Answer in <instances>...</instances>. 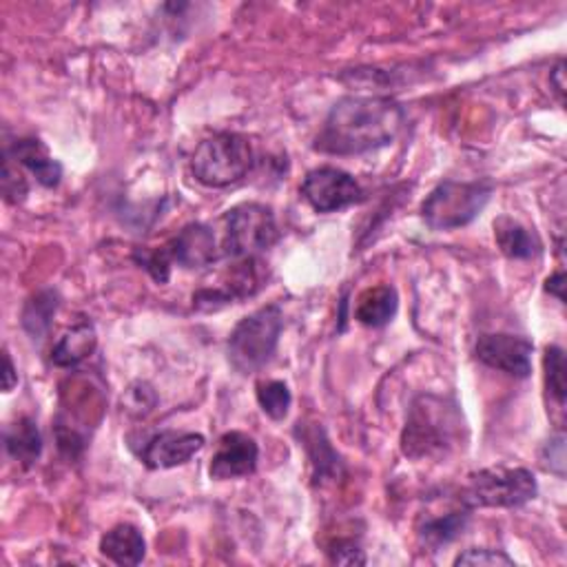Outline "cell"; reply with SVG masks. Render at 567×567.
<instances>
[{
	"label": "cell",
	"mask_w": 567,
	"mask_h": 567,
	"mask_svg": "<svg viewBox=\"0 0 567 567\" xmlns=\"http://www.w3.org/2000/svg\"><path fill=\"white\" fill-rule=\"evenodd\" d=\"M304 200L317 213H335L364 197L360 182L337 167L313 169L302 182Z\"/></svg>",
	"instance_id": "obj_8"
},
{
	"label": "cell",
	"mask_w": 567,
	"mask_h": 567,
	"mask_svg": "<svg viewBox=\"0 0 567 567\" xmlns=\"http://www.w3.org/2000/svg\"><path fill=\"white\" fill-rule=\"evenodd\" d=\"M532 341L508 333H487L476 339L474 354L487 369L526 379L532 373Z\"/></svg>",
	"instance_id": "obj_9"
},
{
	"label": "cell",
	"mask_w": 567,
	"mask_h": 567,
	"mask_svg": "<svg viewBox=\"0 0 567 567\" xmlns=\"http://www.w3.org/2000/svg\"><path fill=\"white\" fill-rule=\"evenodd\" d=\"M156 401H158V397H156L154 388H152L149 384H142V382L133 384V386L126 390L124 399H122L124 408H126L131 414H135V417H147V414L154 410Z\"/></svg>",
	"instance_id": "obj_25"
},
{
	"label": "cell",
	"mask_w": 567,
	"mask_h": 567,
	"mask_svg": "<svg viewBox=\"0 0 567 567\" xmlns=\"http://www.w3.org/2000/svg\"><path fill=\"white\" fill-rule=\"evenodd\" d=\"M284 328V313L277 304H268L244 317L229 339V362L242 373L251 375L264 369L277 350Z\"/></svg>",
	"instance_id": "obj_4"
},
{
	"label": "cell",
	"mask_w": 567,
	"mask_h": 567,
	"mask_svg": "<svg viewBox=\"0 0 567 567\" xmlns=\"http://www.w3.org/2000/svg\"><path fill=\"white\" fill-rule=\"evenodd\" d=\"M266 284V268L260 257L238 260L231 279L218 289H202L193 295V306L200 311H216L238 300L255 295Z\"/></svg>",
	"instance_id": "obj_10"
},
{
	"label": "cell",
	"mask_w": 567,
	"mask_h": 567,
	"mask_svg": "<svg viewBox=\"0 0 567 567\" xmlns=\"http://www.w3.org/2000/svg\"><path fill=\"white\" fill-rule=\"evenodd\" d=\"M135 262L149 270V275L158 281V284H167L169 281V275H171V257L167 253V246L165 249H156V251H135Z\"/></svg>",
	"instance_id": "obj_24"
},
{
	"label": "cell",
	"mask_w": 567,
	"mask_h": 567,
	"mask_svg": "<svg viewBox=\"0 0 567 567\" xmlns=\"http://www.w3.org/2000/svg\"><path fill=\"white\" fill-rule=\"evenodd\" d=\"M8 158H12L16 165L25 167L27 171H32L36 176V180L47 186L53 189L60 184L62 178V167L58 160H53L47 152V147L38 137H21L14 142V147L8 149Z\"/></svg>",
	"instance_id": "obj_14"
},
{
	"label": "cell",
	"mask_w": 567,
	"mask_h": 567,
	"mask_svg": "<svg viewBox=\"0 0 567 567\" xmlns=\"http://www.w3.org/2000/svg\"><path fill=\"white\" fill-rule=\"evenodd\" d=\"M257 403L275 421H281L289 414V408L293 403V395L289 386L284 382H260L257 384Z\"/></svg>",
	"instance_id": "obj_23"
},
{
	"label": "cell",
	"mask_w": 567,
	"mask_h": 567,
	"mask_svg": "<svg viewBox=\"0 0 567 567\" xmlns=\"http://www.w3.org/2000/svg\"><path fill=\"white\" fill-rule=\"evenodd\" d=\"M222 225V253L233 260L257 257L260 253L268 251L279 238L273 210L257 202H244L233 206L225 216Z\"/></svg>",
	"instance_id": "obj_7"
},
{
	"label": "cell",
	"mask_w": 567,
	"mask_h": 567,
	"mask_svg": "<svg viewBox=\"0 0 567 567\" xmlns=\"http://www.w3.org/2000/svg\"><path fill=\"white\" fill-rule=\"evenodd\" d=\"M204 444L206 442L202 435L167 431L149 439L140 457L152 470H169L189 463L204 448Z\"/></svg>",
	"instance_id": "obj_13"
},
{
	"label": "cell",
	"mask_w": 567,
	"mask_h": 567,
	"mask_svg": "<svg viewBox=\"0 0 567 567\" xmlns=\"http://www.w3.org/2000/svg\"><path fill=\"white\" fill-rule=\"evenodd\" d=\"M330 560L337 563V565H364L366 563V556H364V550L354 543V541H348V539H341L337 541L330 550Z\"/></svg>",
	"instance_id": "obj_29"
},
{
	"label": "cell",
	"mask_w": 567,
	"mask_h": 567,
	"mask_svg": "<svg viewBox=\"0 0 567 567\" xmlns=\"http://www.w3.org/2000/svg\"><path fill=\"white\" fill-rule=\"evenodd\" d=\"M541 461H543L545 470L554 472L560 479L565 476V437L563 435H556L545 444Z\"/></svg>",
	"instance_id": "obj_28"
},
{
	"label": "cell",
	"mask_w": 567,
	"mask_h": 567,
	"mask_svg": "<svg viewBox=\"0 0 567 567\" xmlns=\"http://www.w3.org/2000/svg\"><path fill=\"white\" fill-rule=\"evenodd\" d=\"M563 289H565V273H563V270H558V273H554L552 277H547L545 291H547L550 295H554L558 302H565Z\"/></svg>",
	"instance_id": "obj_30"
},
{
	"label": "cell",
	"mask_w": 567,
	"mask_h": 567,
	"mask_svg": "<svg viewBox=\"0 0 567 567\" xmlns=\"http://www.w3.org/2000/svg\"><path fill=\"white\" fill-rule=\"evenodd\" d=\"M29 191V184L25 176L21 173L19 165L5 156V167H3V193L8 202H23Z\"/></svg>",
	"instance_id": "obj_26"
},
{
	"label": "cell",
	"mask_w": 567,
	"mask_h": 567,
	"mask_svg": "<svg viewBox=\"0 0 567 567\" xmlns=\"http://www.w3.org/2000/svg\"><path fill=\"white\" fill-rule=\"evenodd\" d=\"M100 552L118 565H140L147 554V543L135 526L120 523L100 539Z\"/></svg>",
	"instance_id": "obj_16"
},
{
	"label": "cell",
	"mask_w": 567,
	"mask_h": 567,
	"mask_svg": "<svg viewBox=\"0 0 567 567\" xmlns=\"http://www.w3.org/2000/svg\"><path fill=\"white\" fill-rule=\"evenodd\" d=\"M167 253L171 262L180 264L182 268L195 270L210 266L213 262H218L222 255V246L218 244L216 233L210 231L206 225H186L169 244Z\"/></svg>",
	"instance_id": "obj_12"
},
{
	"label": "cell",
	"mask_w": 567,
	"mask_h": 567,
	"mask_svg": "<svg viewBox=\"0 0 567 567\" xmlns=\"http://www.w3.org/2000/svg\"><path fill=\"white\" fill-rule=\"evenodd\" d=\"M492 197L487 182H442L421 204V216L435 231H453L470 225Z\"/></svg>",
	"instance_id": "obj_6"
},
{
	"label": "cell",
	"mask_w": 567,
	"mask_h": 567,
	"mask_svg": "<svg viewBox=\"0 0 567 567\" xmlns=\"http://www.w3.org/2000/svg\"><path fill=\"white\" fill-rule=\"evenodd\" d=\"M545 369V388L550 399L563 408L565 406V393H567V373H565V352L558 346H550L543 358Z\"/></svg>",
	"instance_id": "obj_22"
},
{
	"label": "cell",
	"mask_w": 567,
	"mask_h": 567,
	"mask_svg": "<svg viewBox=\"0 0 567 567\" xmlns=\"http://www.w3.org/2000/svg\"><path fill=\"white\" fill-rule=\"evenodd\" d=\"M461 417L455 406L435 395L419 397L408 414L401 450L410 459L446 455L459 435Z\"/></svg>",
	"instance_id": "obj_2"
},
{
	"label": "cell",
	"mask_w": 567,
	"mask_h": 567,
	"mask_svg": "<svg viewBox=\"0 0 567 567\" xmlns=\"http://www.w3.org/2000/svg\"><path fill=\"white\" fill-rule=\"evenodd\" d=\"M3 390L10 393L16 384H19V375H16V369H14V362L10 358V352H5V373H3Z\"/></svg>",
	"instance_id": "obj_32"
},
{
	"label": "cell",
	"mask_w": 567,
	"mask_h": 567,
	"mask_svg": "<svg viewBox=\"0 0 567 567\" xmlns=\"http://www.w3.org/2000/svg\"><path fill=\"white\" fill-rule=\"evenodd\" d=\"M397 306H399L397 291L393 287H388V284H382V287L366 289L358 298V306H354V319L364 326L379 328V326H386L397 315Z\"/></svg>",
	"instance_id": "obj_17"
},
{
	"label": "cell",
	"mask_w": 567,
	"mask_h": 567,
	"mask_svg": "<svg viewBox=\"0 0 567 567\" xmlns=\"http://www.w3.org/2000/svg\"><path fill=\"white\" fill-rule=\"evenodd\" d=\"M406 111L384 96H346L330 109L315 149L328 156H360L382 149L401 133Z\"/></svg>",
	"instance_id": "obj_1"
},
{
	"label": "cell",
	"mask_w": 567,
	"mask_h": 567,
	"mask_svg": "<svg viewBox=\"0 0 567 567\" xmlns=\"http://www.w3.org/2000/svg\"><path fill=\"white\" fill-rule=\"evenodd\" d=\"M468 519H470V515L466 510H457V512H448L444 517L431 519L419 528V539L425 547L439 550V547L453 543L466 530Z\"/></svg>",
	"instance_id": "obj_20"
},
{
	"label": "cell",
	"mask_w": 567,
	"mask_h": 567,
	"mask_svg": "<svg viewBox=\"0 0 567 567\" xmlns=\"http://www.w3.org/2000/svg\"><path fill=\"white\" fill-rule=\"evenodd\" d=\"M455 565H515V560L502 550H468L455 558Z\"/></svg>",
	"instance_id": "obj_27"
},
{
	"label": "cell",
	"mask_w": 567,
	"mask_h": 567,
	"mask_svg": "<svg viewBox=\"0 0 567 567\" xmlns=\"http://www.w3.org/2000/svg\"><path fill=\"white\" fill-rule=\"evenodd\" d=\"M260 459V448L253 437L246 433H227L220 444L216 455L210 459L208 466V476L216 481H231V479H242L255 472Z\"/></svg>",
	"instance_id": "obj_11"
},
{
	"label": "cell",
	"mask_w": 567,
	"mask_h": 567,
	"mask_svg": "<svg viewBox=\"0 0 567 567\" xmlns=\"http://www.w3.org/2000/svg\"><path fill=\"white\" fill-rule=\"evenodd\" d=\"M253 169V149L249 137L240 133H216L200 142L191 158V171L197 182L210 189H225L242 182Z\"/></svg>",
	"instance_id": "obj_3"
},
{
	"label": "cell",
	"mask_w": 567,
	"mask_h": 567,
	"mask_svg": "<svg viewBox=\"0 0 567 567\" xmlns=\"http://www.w3.org/2000/svg\"><path fill=\"white\" fill-rule=\"evenodd\" d=\"M563 60H558L556 62V67L550 71V85L554 87V92H556V98H558V102L563 105V94H565V81H563V74H565V71H563Z\"/></svg>",
	"instance_id": "obj_31"
},
{
	"label": "cell",
	"mask_w": 567,
	"mask_h": 567,
	"mask_svg": "<svg viewBox=\"0 0 567 567\" xmlns=\"http://www.w3.org/2000/svg\"><path fill=\"white\" fill-rule=\"evenodd\" d=\"M494 240L510 260H530L541 249L539 240L523 225L510 218H499L494 222Z\"/></svg>",
	"instance_id": "obj_19"
},
{
	"label": "cell",
	"mask_w": 567,
	"mask_h": 567,
	"mask_svg": "<svg viewBox=\"0 0 567 567\" xmlns=\"http://www.w3.org/2000/svg\"><path fill=\"white\" fill-rule=\"evenodd\" d=\"M58 311V293L56 291H40L32 295L23 311V328L32 335V339H43L49 330L51 319Z\"/></svg>",
	"instance_id": "obj_21"
},
{
	"label": "cell",
	"mask_w": 567,
	"mask_h": 567,
	"mask_svg": "<svg viewBox=\"0 0 567 567\" xmlns=\"http://www.w3.org/2000/svg\"><path fill=\"white\" fill-rule=\"evenodd\" d=\"M536 479L528 468L494 466L470 474L461 504L466 508H521L536 496Z\"/></svg>",
	"instance_id": "obj_5"
},
{
	"label": "cell",
	"mask_w": 567,
	"mask_h": 567,
	"mask_svg": "<svg viewBox=\"0 0 567 567\" xmlns=\"http://www.w3.org/2000/svg\"><path fill=\"white\" fill-rule=\"evenodd\" d=\"M98 346V335L92 322H81L71 326L51 348V362L58 369H74L87 358Z\"/></svg>",
	"instance_id": "obj_15"
},
{
	"label": "cell",
	"mask_w": 567,
	"mask_h": 567,
	"mask_svg": "<svg viewBox=\"0 0 567 567\" xmlns=\"http://www.w3.org/2000/svg\"><path fill=\"white\" fill-rule=\"evenodd\" d=\"M5 448L8 455L23 463L25 468L34 466L43 453V439H40V431L38 423L29 417H21L16 419L10 429L5 431Z\"/></svg>",
	"instance_id": "obj_18"
}]
</instances>
